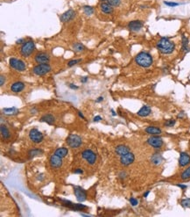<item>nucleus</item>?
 I'll return each mask as SVG.
<instances>
[{"mask_svg": "<svg viewBox=\"0 0 190 217\" xmlns=\"http://www.w3.org/2000/svg\"><path fill=\"white\" fill-rule=\"evenodd\" d=\"M74 173H75V174H82V173H83V171H82V169H80V168H77V169H75V170L74 171Z\"/></svg>", "mask_w": 190, "mask_h": 217, "instance_id": "ea45409f", "label": "nucleus"}, {"mask_svg": "<svg viewBox=\"0 0 190 217\" xmlns=\"http://www.w3.org/2000/svg\"><path fill=\"white\" fill-rule=\"evenodd\" d=\"M101 10L104 13H111L113 12V7L107 2L101 4Z\"/></svg>", "mask_w": 190, "mask_h": 217, "instance_id": "b1692460", "label": "nucleus"}, {"mask_svg": "<svg viewBox=\"0 0 190 217\" xmlns=\"http://www.w3.org/2000/svg\"><path fill=\"white\" fill-rule=\"evenodd\" d=\"M108 3L111 6H118L120 5V0H108Z\"/></svg>", "mask_w": 190, "mask_h": 217, "instance_id": "72a5a7b5", "label": "nucleus"}, {"mask_svg": "<svg viewBox=\"0 0 190 217\" xmlns=\"http://www.w3.org/2000/svg\"><path fill=\"white\" fill-rule=\"evenodd\" d=\"M135 160V157H134V154L132 152H128L127 154L123 155L120 158V162L124 166H128L130 164H132Z\"/></svg>", "mask_w": 190, "mask_h": 217, "instance_id": "9d476101", "label": "nucleus"}, {"mask_svg": "<svg viewBox=\"0 0 190 217\" xmlns=\"http://www.w3.org/2000/svg\"><path fill=\"white\" fill-rule=\"evenodd\" d=\"M54 120H55V119H54V115H52V114H45L40 118L41 122H46L47 124H50V125L54 122Z\"/></svg>", "mask_w": 190, "mask_h": 217, "instance_id": "5701e85b", "label": "nucleus"}, {"mask_svg": "<svg viewBox=\"0 0 190 217\" xmlns=\"http://www.w3.org/2000/svg\"><path fill=\"white\" fill-rule=\"evenodd\" d=\"M111 112H112V115H113V116H116V115H117V113L114 112V110H111Z\"/></svg>", "mask_w": 190, "mask_h": 217, "instance_id": "603ef678", "label": "nucleus"}, {"mask_svg": "<svg viewBox=\"0 0 190 217\" xmlns=\"http://www.w3.org/2000/svg\"><path fill=\"white\" fill-rule=\"evenodd\" d=\"M88 81V77H83L82 79H81V82L82 83H86Z\"/></svg>", "mask_w": 190, "mask_h": 217, "instance_id": "37998d69", "label": "nucleus"}, {"mask_svg": "<svg viewBox=\"0 0 190 217\" xmlns=\"http://www.w3.org/2000/svg\"><path fill=\"white\" fill-rule=\"evenodd\" d=\"M175 123H176V120H167L166 122H165V127H167V128H172V127H174V125H175Z\"/></svg>", "mask_w": 190, "mask_h": 217, "instance_id": "2f4dec72", "label": "nucleus"}, {"mask_svg": "<svg viewBox=\"0 0 190 217\" xmlns=\"http://www.w3.org/2000/svg\"><path fill=\"white\" fill-rule=\"evenodd\" d=\"M10 65L12 68H13L14 70H18V71H24L25 70V64L23 61L19 60V59H16V58H11L10 61Z\"/></svg>", "mask_w": 190, "mask_h": 217, "instance_id": "6e6552de", "label": "nucleus"}, {"mask_svg": "<svg viewBox=\"0 0 190 217\" xmlns=\"http://www.w3.org/2000/svg\"><path fill=\"white\" fill-rule=\"evenodd\" d=\"M184 117V113L182 112V113H180L179 115H178V118H183Z\"/></svg>", "mask_w": 190, "mask_h": 217, "instance_id": "3c124183", "label": "nucleus"}, {"mask_svg": "<svg viewBox=\"0 0 190 217\" xmlns=\"http://www.w3.org/2000/svg\"><path fill=\"white\" fill-rule=\"evenodd\" d=\"M5 82V77L4 75H1V77H0V85L3 86Z\"/></svg>", "mask_w": 190, "mask_h": 217, "instance_id": "58836bf2", "label": "nucleus"}, {"mask_svg": "<svg viewBox=\"0 0 190 217\" xmlns=\"http://www.w3.org/2000/svg\"><path fill=\"white\" fill-rule=\"evenodd\" d=\"M101 120H102V117H101V116H99V115H98V116H96V117H95V118L93 119V120H94L95 122H97V121H100Z\"/></svg>", "mask_w": 190, "mask_h": 217, "instance_id": "a19ab883", "label": "nucleus"}, {"mask_svg": "<svg viewBox=\"0 0 190 217\" xmlns=\"http://www.w3.org/2000/svg\"><path fill=\"white\" fill-rule=\"evenodd\" d=\"M143 22L140 20H132L128 24V28L132 32H138L143 27Z\"/></svg>", "mask_w": 190, "mask_h": 217, "instance_id": "2eb2a0df", "label": "nucleus"}, {"mask_svg": "<svg viewBox=\"0 0 190 217\" xmlns=\"http://www.w3.org/2000/svg\"><path fill=\"white\" fill-rule=\"evenodd\" d=\"M181 41H182V48L184 51H187L188 48H187V45H188V39L185 36V35H182V39H181Z\"/></svg>", "mask_w": 190, "mask_h": 217, "instance_id": "c85d7f7f", "label": "nucleus"}, {"mask_svg": "<svg viewBox=\"0 0 190 217\" xmlns=\"http://www.w3.org/2000/svg\"><path fill=\"white\" fill-rule=\"evenodd\" d=\"M152 113V109L148 106H143L138 112V115L140 117H146Z\"/></svg>", "mask_w": 190, "mask_h": 217, "instance_id": "aec40b11", "label": "nucleus"}, {"mask_svg": "<svg viewBox=\"0 0 190 217\" xmlns=\"http://www.w3.org/2000/svg\"><path fill=\"white\" fill-rule=\"evenodd\" d=\"M68 153H69L68 149H67V148H64V147L58 148V149L55 150V152H54V154H55V155H57V156H59V157H60V158H61L67 157Z\"/></svg>", "mask_w": 190, "mask_h": 217, "instance_id": "4be33fe9", "label": "nucleus"}, {"mask_svg": "<svg viewBox=\"0 0 190 217\" xmlns=\"http://www.w3.org/2000/svg\"><path fill=\"white\" fill-rule=\"evenodd\" d=\"M29 138L31 139L32 142H34V143H40L43 141L44 136H43L42 133L40 132L38 129H31L30 132H29Z\"/></svg>", "mask_w": 190, "mask_h": 217, "instance_id": "423d86ee", "label": "nucleus"}, {"mask_svg": "<svg viewBox=\"0 0 190 217\" xmlns=\"http://www.w3.org/2000/svg\"><path fill=\"white\" fill-rule=\"evenodd\" d=\"M190 178V166L187 168V169H186L183 172H182V174H181V178L183 179V180H186V179H187V178Z\"/></svg>", "mask_w": 190, "mask_h": 217, "instance_id": "c756f323", "label": "nucleus"}, {"mask_svg": "<svg viewBox=\"0 0 190 217\" xmlns=\"http://www.w3.org/2000/svg\"><path fill=\"white\" fill-rule=\"evenodd\" d=\"M116 153L118 156H123V155L127 154L128 152H130V148L128 146H125V145H118L116 148Z\"/></svg>", "mask_w": 190, "mask_h": 217, "instance_id": "a211bd4d", "label": "nucleus"}, {"mask_svg": "<svg viewBox=\"0 0 190 217\" xmlns=\"http://www.w3.org/2000/svg\"><path fill=\"white\" fill-rule=\"evenodd\" d=\"M82 138L77 135H70L67 138L68 145L72 149H77L82 145Z\"/></svg>", "mask_w": 190, "mask_h": 217, "instance_id": "39448f33", "label": "nucleus"}, {"mask_svg": "<svg viewBox=\"0 0 190 217\" xmlns=\"http://www.w3.org/2000/svg\"><path fill=\"white\" fill-rule=\"evenodd\" d=\"M156 47L161 53L165 54V55L171 54L175 49L174 43L167 37H162L159 41L157 42Z\"/></svg>", "mask_w": 190, "mask_h": 217, "instance_id": "f257e3e1", "label": "nucleus"}, {"mask_svg": "<svg viewBox=\"0 0 190 217\" xmlns=\"http://www.w3.org/2000/svg\"><path fill=\"white\" fill-rule=\"evenodd\" d=\"M80 62H82L81 59H78V60H71V61H69V63H68V65H69V67H72V66L77 64L78 63H80Z\"/></svg>", "mask_w": 190, "mask_h": 217, "instance_id": "f704fd0d", "label": "nucleus"}, {"mask_svg": "<svg viewBox=\"0 0 190 217\" xmlns=\"http://www.w3.org/2000/svg\"><path fill=\"white\" fill-rule=\"evenodd\" d=\"M0 129H1V135H2L3 138H5V139H9L10 138L11 134H10V131H9V129H7L6 126H5L2 124Z\"/></svg>", "mask_w": 190, "mask_h": 217, "instance_id": "a878e982", "label": "nucleus"}, {"mask_svg": "<svg viewBox=\"0 0 190 217\" xmlns=\"http://www.w3.org/2000/svg\"><path fill=\"white\" fill-rule=\"evenodd\" d=\"M104 100V97H99L97 100V102H101V101H103Z\"/></svg>", "mask_w": 190, "mask_h": 217, "instance_id": "de8ad7c7", "label": "nucleus"}, {"mask_svg": "<svg viewBox=\"0 0 190 217\" xmlns=\"http://www.w3.org/2000/svg\"><path fill=\"white\" fill-rule=\"evenodd\" d=\"M74 193H75V195L78 201L80 202H82L84 200H86L87 199V194L85 192V190H83L82 187H74Z\"/></svg>", "mask_w": 190, "mask_h": 217, "instance_id": "9b49d317", "label": "nucleus"}, {"mask_svg": "<svg viewBox=\"0 0 190 217\" xmlns=\"http://www.w3.org/2000/svg\"><path fill=\"white\" fill-rule=\"evenodd\" d=\"M30 112H31V113H32V114H33V113H36L35 112H37V110H36L35 108H34V109H32Z\"/></svg>", "mask_w": 190, "mask_h": 217, "instance_id": "8fccbe9b", "label": "nucleus"}, {"mask_svg": "<svg viewBox=\"0 0 190 217\" xmlns=\"http://www.w3.org/2000/svg\"><path fill=\"white\" fill-rule=\"evenodd\" d=\"M181 206L184 207H190V199H185L181 200Z\"/></svg>", "mask_w": 190, "mask_h": 217, "instance_id": "473e14b6", "label": "nucleus"}, {"mask_svg": "<svg viewBox=\"0 0 190 217\" xmlns=\"http://www.w3.org/2000/svg\"><path fill=\"white\" fill-rule=\"evenodd\" d=\"M130 203H131V205H132V206L135 207V206H137V205L139 204V200H138L137 199H135V198L132 197V198L130 199Z\"/></svg>", "mask_w": 190, "mask_h": 217, "instance_id": "e433bc0d", "label": "nucleus"}, {"mask_svg": "<svg viewBox=\"0 0 190 217\" xmlns=\"http://www.w3.org/2000/svg\"><path fill=\"white\" fill-rule=\"evenodd\" d=\"M35 62L37 64H47L48 62L50 61V56L47 53H44V52H40V53H38L36 55H35Z\"/></svg>", "mask_w": 190, "mask_h": 217, "instance_id": "f8f14e48", "label": "nucleus"}, {"mask_svg": "<svg viewBox=\"0 0 190 217\" xmlns=\"http://www.w3.org/2000/svg\"><path fill=\"white\" fill-rule=\"evenodd\" d=\"M177 187H180L181 189H187V187L186 185H180V184H178V185H177Z\"/></svg>", "mask_w": 190, "mask_h": 217, "instance_id": "79ce46f5", "label": "nucleus"}, {"mask_svg": "<svg viewBox=\"0 0 190 217\" xmlns=\"http://www.w3.org/2000/svg\"><path fill=\"white\" fill-rule=\"evenodd\" d=\"M150 194V191H147V192H145V194H144V195H143V197L144 198H146L147 196H148V194Z\"/></svg>", "mask_w": 190, "mask_h": 217, "instance_id": "49530a36", "label": "nucleus"}, {"mask_svg": "<svg viewBox=\"0 0 190 217\" xmlns=\"http://www.w3.org/2000/svg\"><path fill=\"white\" fill-rule=\"evenodd\" d=\"M75 16V12L73 10H69L67 12H65L61 16H60V21L62 22H69L70 20H72Z\"/></svg>", "mask_w": 190, "mask_h": 217, "instance_id": "dca6fc26", "label": "nucleus"}, {"mask_svg": "<svg viewBox=\"0 0 190 217\" xmlns=\"http://www.w3.org/2000/svg\"><path fill=\"white\" fill-rule=\"evenodd\" d=\"M164 4H165L166 6H170V7H174V6H179V4H178V3H174V2H167V1H165V2H164Z\"/></svg>", "mask_w": 190, "mask_h": 217, "instance_id": "4c0bfd02", "label": "nucleus"}, {"mask_svg": "<svg viewBox=\"0 0 190 217\" xmlns=\"http://www.w3.org/2000/svg\"><path fill=\"white\" fill-rule=\"evenodd\" d=\"M34 48H35V45L33 41H25L20 48V54L24 57H27L34 51Z\"/></svg>", "mask_w": 190, "mask_h": 217, "instance_id": "7ed1b4c3", "label": "nucleus"}, {"mask_svg": "<svg viewBox=\"0 0 190 217\" xmlns=\"http://www.w3.org/2000/svg\"><path fill=\"white\" fill-rule=\"evenodd\" d=\"M25 88V84L22 82H15L13 84H12L11 86V91L14 93H18V92H20L24 90Z\"/></svg>", "mask_w": 190, "mask_h": 217, "instance_id": "f3484780", "label": "nucleus"}, {"mask_svg": "<svg viewBox=\"0 0 190 217\" xmlns=\"http://www.w3.org/2000/svg\"><path fill=\"white\" fill-rule=\"evenodd\" d=\"M69 87H70L71 89H74V90H75H75H76V89H78V86L74 85L73 84H69Z\"/></svg>", "mask_w": 190, "mask_h": 217, "instance_id": "c03bdc74", "label": "nucleus"}, {"mask_svg": "<svg viewBox=\"0 0 190 217\" xmlns=\"http://www.w3.org/2000/svg\"><path fill=\"white\" fill-rule=\"evenodd\" d=\"M83 11H84V13L87 15H91L94 12V9L91 6H87L83 7Z\"/></svg>", "mask_w": 190, "mask_h": 217, "instance_id": "7c9ffc66", "label": "nucleus"}, {"mask_svg": "<svg viewBox=\"0 0 190 217\" xmlns=\"http://www.w3.org/2000/svg\"><path fill=\"white\" fill-rule=\"evenodd\" d=\"M135 62L136 64L143 68H148L150 67L152 63H153V60L152 55L149 53L146 52H140L139 54L137 55V56L135 57Z\"/></svg>", "mask_w": 190, "mask_h": 217, "instance_id": "f03ea898", "label": "nucleus"}, {"mask_svg": "<svg viewBox=\"0 0 190 217\" xmlns=\"http://www.w3.org/2000/svg\"><path fill=\"white\" fill-rule=\"evenodd\" d=\"M82 157L84 160H86L89 164H94L97 161V155L90 149H85L82 153Z\"/></svg>", "mask_w": 190, "mask_h": 217, "instance_id": "0eeeda50", "label": "nucleus"}, {"mask_svg": "<svg viewBox=\"0 0 190 217\" xmlns=\"http://www.w3.org/2000/svg\"><path fill=\"white\" fill-rule=\"evenodd\" d=\"M162 160H163V158H162L161 155L159 154V153H155V154H153L152 156V158H151L152 163L153 164H155V165H158V164H161Z\"/></svg>", "mask_w": 190, "mask_h": 217, "instance_id": "412c9836", "label": "nucleus"}, {"mask_svg": "<svg viewBox=\"0 0 190 217\" xmlns=\"http://www.w3.org/2000/svg\"><path fill=\"white\" fill-rule=\"evenodd\" d=\"M49 163H50V165L52 168L58 169V168H60L62 165V159H61V158H60L59 156L54 154V155H53V156H51V158L49 159Z\"/></svg>", "mask_w": 190, "mask_h": 217, "instance_id": "ddd939ff", "label": "nucleus"}, {"mask_svg": "<svg viewBox=\"0 0 190 217\" xmlns=\"http://www.w3.org/2000/svg\"><path fill=\"white\" fill-rule=\"evenodd\" d=\"M102 2H104V1H108V0H101Z\"/></svg>", "mask_w": 190, "mask_h": 217, "instance_id": "864d4df0", "label": "nucleus"}, {"mask_svg": "<svg viewBox=\"0 0 190 217\" xmlns=\"http://www.w3.org/2000/svg\"><path fill=\"white\" fill-rule=\"evenodd\" d=\"M24 41H25L24 39H20V40H18V41H17V43H18V44H20V43H23Z\"/></svg>", "mask_w": 190, "mask_h": 217, "instance_id": "a18cd8bd", "label": "nucleus"}, {"mask_svg": "<svg viewBox=\"0 0 190 217\" xmlns=\"http://www.w3.org/2000/svg\"><path fill=\"white\" fill-rule=\"evenodd\" d=\"M190 163V156L187 152H181L179 158V164L180 167L187 166Z\"/></svg>", "mask_w": 190, "mask_h": 217, "instance_id": "4468645a", "label": "nucleus"}, {"mask_svg": "<svg viewBox=\"0 0 190 217\" xmlns=\"http://www.w3.org/2000/svg\"><path fill=\"white\" fill-rule=\"evenodd\" d=\"M3 113H5V115H16L19 113V109H17L16 107H12V108H5L3 109Z\"/></svg>", "mask_w": 190, "mask_h": 217, "instance_id": "393cba45", "label": "nucleus"}, {"mask_svg": "<svg viewBox=\"0 0 190 217\" xmlns=\"http://www.w3.org/2000/svg\"><path fill=\"white\" fill-rule=\"evenodd\" d=\"M147 142L154 149H160L163 145V139L159 135H152L150 138H148Z\"/></svg>", "mask_w": 190, "mask_h": 217, "instance_id": "1a4fd4ad", "label": "nucleus"}, {"mask_svg": "<svg viewBox=\"0 0 190 217\" xmlns=\"http://www.w3.org/2000/svg\"><path fill=\"white\" fill-rule=\"evenodd\" d=\"M78 115L81 117V118H82V119H85L84 118V116H83V114H82V112H78Z\"/></svg>", "mask_w": 190, "mask_h": 217, "instance_id": "09e8293b", "label": "nucleus"}, {"mask_svg": "<svg viewBox=\"0 0 190 217\" xmlns=\"http://www.w3.org/2000/svg\"><path fill=\"white\" fill-rule=\"evenodd\" d=\"M73 48L75 52H82L85 49V47L82 43H75L73 45Z\"/></svg>", "mask_w": 190, "mask_h": 217, "instance_id": "cd10ccee", "label": "nucleus"}, {"mask_svg": "<svg viewBox=\"0 0 190 217\" xmlns=\"http://www.w3.org/2000/svg\"><path fill=\"white\" fill-rule=\"evenodd\" d=\"M84 208H87V207L84 206L83 204H75V207H74L75 210H82Z\"/></svg>", "mask_w": 190, "mask_h": 217, "instance_id": "c9c22d12", "label": "nucleus"}, {"mask_svg": "<svg viewBox=\"0 0 190 217\" xmlns=\"http://www.w3.org/2000/svg\"><path fill=\"white\" fill-rule=\"evenodd\" d=\"M43 153V151L41 149H31L29 152H28V156L30 158H33L36 156H39V155H41Z\"/></svg>", "mask_w": 190, "mask_h": 217, "instance_id": "bb28decb", "label": "nucleus"}, {"mask_svg": "<svg viewBox=\"0 0 190 217\" xmlns=\"http://www.w3.org/2000/svg\"><path fill=\"white\" fill-rule=\"evenodd\" d=\"M145 131L147 134L151 135H159L160 134H161V129H159V128H157V127H154V126H149V127H147L145 129Z\"/></svg>", "mask_w": 190, "mask_h": 217, "instance_id": "6ab92c4d", "label": "nucleus"}, {"mask_svg": "<svg viewBox=\"0 0 190 217\" xmlns=\"http://www.w3.org/2000/svg\"><path fill=\"white\" fill-rule=\"evenodd\" d=\"M33 71L37 76H43V75H46L47 73L51 71V66L48 64H38L33 69Z\"/></svg>", "mask_w": 190, "mask_h": 217, "instance_id": "20e7f679", "label": "nucleus"}]
</instances>
